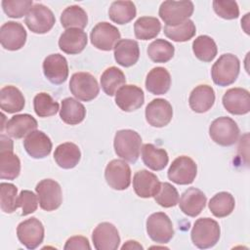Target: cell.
Here are the masks:
<instances>
[{
    "mask_svg": "<svg viewBox=\"0 0 250 250\" xmlns=\"http://www.w3.org/2000/svg\"><path fill=\"white\" fill-rule=\"evenodd\" d=\"M33 108L39 117H49L60 110V105L49 94L39 93L33 99Z\"/></svg>",
    "mask_w": 250,
    "mask_h": 250,
    "instance_id": "60d3db41",
    "label": "cell"
},
{
    "mask_svg": "<svg viewBox=\"0 0 250 250\" xmlns=\"http://www.w3.org/2000/svg\"><path fill=\"white\" fill-rule=\"evenodd\" d=\"M18 188L11 183L0 185V207L4 213H13L18 207Z\"/></svg>",
    "mask_w": 250,
    "mask_h": 250,
    "instance_id": "b9f144b4",
    "label": "cell"
},
{
    "mask_svg": "<svg viewBox=\"0 0 250 250\" xmlns=\"http://www.w3.org/2000/svg\"><path fill=\"white\" fill-rule=\"evenodd\" d=\"M85 116L86 109L80 102L73 98H65L62 101L60 117L64 123L69 125H76L81 123Z\"/></svg>",
    "mask_w": 250,
    "mask_h": 250,
    "instance_id": "4dcf8cb0",
    "label": "cell"
},
{
    "mask_svg": "<svg viewBox=\"0 0 250 250\" xmlns=\"http://www.w3.org/2000/svg\"><path fill=\"white\" fill-rule=\"evenodd\" d=\"M194 10L193 3L189 0L185 1H164L161 3L158 11L160 19L168 26L178 25L192 15Z\"/></svg>",
    "mask_w": 250,
    "mask_h": 250,
    "instance_id": "277c9868",
    "label": "cell"
},
{
    "mask_svg": "<svg viewBox=\"0 0 250 250\" xmlns=\"http://www.w3.org/2000/svg\"><path fill=\"white\" fill-rule=\"evenodd\" d=\"M239 133L236 122L228 116L216 118L209 127V135L212 141L222 146L234 145L239 138Z\"/></svg>",
    "mask_w": 250,
    "mask_h": 250,
    "instance_id": "5b68a950",
    "label": "cell"
},
{
    "mask_svg": "<svg viewBox=\"0 0 250 250\" xmlns=\"http://www.w3.org/2000/svg\"><path fill=\"white\" fill-rule=\"evenodd\" d=\"M104 179L107 185L116 190H124L131 184L130 166L121 159H113L105 167Z\"/></svg>",
    "mask_w": 250,
    "mask_h": 250,
    "instance_id": "4fadbf2b",
    "label": "cell"
},
{
    "mask_svg": "<svg viewBox=\"0 0 250 250\" xmlns=\"http://www.w3.org/2000/svg\"><path fill=\"white\" fill-rule=\"evenodd\" d=\"M154 200L158 205L164 208L174 207L179 202V193L177 188L170 183H161L160 189L154 196Z\"/></svg>",
    "mask_w": 250,
    "mask_h": 250,
    "instance_id": "7bdbcfd3",
    "label": "cell"
},
{
    "mask_svg": "<svg viewBox=\"0 0 250 250\" xmlns=\"http://www.w3.org/2000/svg\"><path fill=\"white\" fill-rule=\"evenodd\" d=\"M1 4L4 13L14 19H20L27 15L33 6L32 0H3Z\"/></svg>",
    "mask_w": 250,
    "mask_h": 250,
    "instance_id": "ee69618b",
    "label": "cell"
},
{
    "mask_svg": "<svg viewBox=\"0 0 250 250\" xmlns=\"http://www.w3.org/2000/svg\"><path fill=\"white\" fill-rule=\"evenodd\" d=\"M234 206V197L227 191L216 193L208 203L209 210L217 218H224L229 216L233 211Z\"/></svg>",
    "mask_w": 250,
    "mask_h": 250,
    "instance_id": "d590c367",
    "label": "cell"
},
{
    "mask_svg": "<svg viewBox=\"0 0 250 250\" xmlns=\"http://www.w3.org/2000/svg\"><path fill=\"white\" fill-rule=\"evenodd\" d=\"M197 174V165L188 156L177 157L168 169V178L177 185L191 184Z\"/></svg>",
    "mask_w": 250,
    "mask_h": 250,
    "instance_id": "7c38bea8",
    "label": "cell"
},
{
    "mask_svg": "<svg viewBox=\"0 0 250 250\" xmlns=\"http://www.w3.org/2000/svg\"><path fill=\"white\" fill-rule=\"evenodd\" d=\"M90 39L92 45L102 51H110L120 40L118 28L109 22L97 23L91 30Z\"/></svg>",
    "mask_w": 250,
    "mask_h": 250,
    "instance_id": "8fae6325",
    "label": "cell"
},
{
    "mask_svg": "<svg viewBox=\"0 0 250 250\" xmlns=\"http://www.w3.org/2000/svg\"><path fill=\"white\" fill-rule=\"evenodd\" d=\"M45 77L53 84L63 83L68 76V64L66 59L61 54L47 56L42 64Z\"/></svg>",
    "mask_w": 250,
    "mask_h": 250,
    "instance_id": "e0dca14e",
    "label": "cell"
},
{
    "mask_svg": "<svg viewBox=\"0 0 250 250\" xmlns=\"http://www.w3.org/2000/svg\"><path fill=\"white\" fill-rule=\"evenodd\" d=\"M25 100L22 93L15 86L8 85L0 91V107L8 113H16L23 109Z\"/></svg>",
    "mask_w": 250,
    "mask_h": 250,
    "instance_id": "f1b7e54d",
    "label": "cell"
},
{
    "mask_svg": "<svg viewBox=\"0 0 250 250\" xmlns=\"http://www.w3.org/2000/svg\"><path fill=\"white\" fill-rule=\"evenodd\" d=\"M161 183L153 173L147 170H140L133 178L135 193L142 198L154 197L160 189Z\"/></svg>",
    "mask_w": 250,
    "mask_h": 250,
    "instance_id": "ffe728a7",
    "label": "cell"
},
{
    "mask_svg": "<svg viewBox=\"0 0 250 250\" xmlns=\"http://www.w3.org/2000/svg\"><path fill=\"white\" fill-rule=\"evenodd\" d=\"M215 103V92L209 85H198L190 93L188 104L190 108L197 113L208 111Z\"/></svg>",
    "mask_w": 250,
    "mask_h": 250,
    "instance_id": "484cf974",
    "label": "cell"
},
{
    "mask_svg": "<svg viewBox=\"0 0 250 250\" xmlns=\"http://www.w3.org/2000/svg\"><path fill=\"white\" fill-rule=\"evenodd\" d=\"M17 236L27 249H35L43 242L44 226L37 218L31 217L18 225Z\"/></svg>",
    "mask_w": 250,
    "mask_h": 250,
    "instance_id": "30bf717a",
    "label": "cell"
},
{
    "mask_svg": "<svg viewBox=\"0 0 250 250\" xmlns=\"http://www.w3.org/2000/svg\"><path fill=\"white\" fill-rule=\"evenodd\" d=\"M61 23L65 28H79L86 27L88 22L87 13L78 5H71L65 8L61 15Z\"/></svg>",
    "mask_w": 250,
    "mask_h": 250,
    "instance_id": "836d02e7",
    "label": "cell"
},
{
    "mask_svg": "<svg viewBox=\"0 0 250 250\" xmlns=\"http://www.w3.org/2000/svg\"><path fill=\"white\" fill-rule=\"evenodd\" d=\"M65 250H71V249H91L89 240L85 236L76 235L68 238L65 242V245L63 247Z\"/></svg>",
    "mask_w": 250,
    "mask_h": 250,
    "instance_id": "7dc6e473",
    "label": "cell"
},
{
    "mask_svg": "<svg viewBox=\"0 0 250 250\" xmlns=\"http://www.w3.org/2000/svg\"><path fill=\"white\" fill-rule=\"evenodd\" d=\"M147 56L154 62H167L170 61L175 53L174 46L167 40L156 39L152 41L147 47Z\"/></svg>",
    "mask_w": 250,
    "mask_h": 250,
    "instance_id": "f35d334b",
    "label": "cell"
},
{
    "mask_svg": "<svg viewBox=\"0 0 250 250\" xmlns=\"http://www.w3.org/2000/svg\"><path fill=\"white\" fill-rule=\"evenodd\" d=\"M161 29V23L154 17H141L134 23V31L137 39L149 40L155 38Z\"/></svg>",
    "mask_w": 250,
    "mask_h": 250,
    "instance_id": "8d00e7d4",
    "label": "cell"
},
{
    "mask_svg": "<svg viewBox=\"0 0 250 250\" xmlns=\"http://www.w3.org/2000/svg\"><path fill=\"white\" fill-rule=\"evenodd\" d=\"M81 158L79 147L70 142L59 145L54 152V159L62 169L74 168Z\"/></svg>",
    "mask_w": 250,
    "mask_h": 250,
    "instance_id": "83f0119b",
    "label": "cell"
},
{
    "mask_svg": "<svg viewBox=\"0 0 250 250\" xmlns=\"http://www.w3.org/2000/svg\"><path fill=\"white\" fill-rule=\"evenodd\" d=\"M21 172V161L13 149H0V178L14 180Z\"/></svg>",
    "mask_w": 250,
    "mask_h": 250,
    "instance_id": "1f68e13d",
    "label": "cell"
},
{
    "mask_svg": "<svg viewBox=\"0 0 250 250\" xmlns=\"http://www.w3.org/2000/svg\"><path fill=\"white\" fill-rule=\"evenodd\" d=\"M121 249L122 250H124V249H143V246L135 240H128L122 245Z\"/></svg>",
    "mask_w": 250,
    "mask_h": 250,
    "instance_id": "681fc988",
    "label": "cell"
},
{
    "mask_svg": "<svg viewBox=\"0 0 250 250\" xmlns=\"http://www.w3.org/2000/svg\"><path fill=\"white\" fill-rule=\"evenodd\" d=\"M56 22L53 12L43 4H34L24 19V23L30 31L44 34L50 31Z\"/></svg>",
    "mask_w": 250,
    "mask_h": 250,
    "instance_id": "52a82bcc",
    "label": "cell"
},
{
    "mask_svg": "<svg viewBox=\"0 0 250 250\" xmlns=\"http://www.w3.org/2000/svg\"><path fill=\"white\" fill-rule=\"evenodd\" d=\"M92 240L97 250H116L120 244L117 229L108 222H103L95 228Z\"/></svg>",
    "mask_w": 250,
    "mask_h": 250,
    "instance_id": "5bb4252c",
    "label": "cell"
},
{
    "mask_svg": "<svg viewBox=\"0 0 250 250\" xmlns=\"http://www.w3.org/2000/svg\"><path fill=\"white\" fill-rule=\"evenodd\" d=\"M0 140H1V149H13V142L10 138L2 134L0 136Z\"/></svg>",
    "mask_w": 250,
    "mask_h": 250,
    "instance_id": "c3c4849f",
    "label": "cell"
},
{
    "mask_svg": "<svg viewBox=\"0 0 250 250\" xmlns=\"http://www.w3.org/2000/svg\"><path fill=\"white\" fill-rule=\"evenodd\" d=\"M221 229L217 221L205 217L197 219L192 227L190 237L192 243L199 249L211 248L220 239Z\"/></svg>",
    "mask_w": 250,
    "mask_h": 250,
    "instance_id": "7a4b0ae2",
    "label": "cell"
},
{
    "mask_svg": "<svg viewBox=\"0 0 250 250\" xmlns=\"http://www.w3.org/2000/svg\"><path fill=\"white\" fill-rule=\"evenodd\" d=\"M40 208L45 211H55L62 202V188L58 182L52 179H44L40 181L36 187Z\"/></svg>",
    "mask_w": 250,
    "mask_h": 250,
    "instance_id": "ba28073f",
    "label": "cell"
},
{
    "mask_svg": "<svg viewBox=\"0 0 250 250\" xmlns=\"http://www.w3.org/2000/svg\"><path fill=\"white\" fill-rule=\"evenodd\" d=\"M240 70V62L238 58L232 54L222 55L211 68L212 80L216 85L221 87L232 84Z\"/></svg>",
    "mask_w": 250,
    "mask_h": 250,
    "instance_id": "3957f363",
    "label": "cell"
},
{
    "mask_svg": "<svg viewBox=\"0 0 250 250\" xmlns=\"http://www.w3.org/2000/svg\"><path fill=\"white\" fill-rule=\"evenodd\" d=\"M37 126L38 123L32 115L27 113L16 114L7 121L6 133L12 138L21 139L35 131Z\"/></svg>",
    "mask_w": 250,
    "mask_h": 250,
    "instance_id": "cb8c5ba5",
    "label": "cell"
},
{
    "mask_svg": "<svg viewBox=\"0 0 250 250\" xmlns=\"http://www.w3.org/2000/svg\"><path fill=\"white\" fill-rule=\"evenodd\" d=\"M215 13L225 20H234L239 16V8L235 1L215 0L213 1Z\"/></svg>",
    "mask_w": 250,
    "mask_h": 250,
    "instance_id": "f6af8a7d",
    "label": "cell"
},
{
    "mask_svg": "<svg viewBox=\"0 0 250 250\" xmlns=\"http://www.w3.org/2000/svg\"><path fill=\"white\" fill-rule=\"evenodd\" d=\"M192 51L195 57L205 62L213 61L218 53L214 39L208 35H199L192 42Z\"/></svg>",
    "mask_w": 250,
    "mask_h": 250,
    "instance_id": "74e56055",
    "label": "cell"
},
{
    "mask_svg": "<svg viewBox=\"0 0 250 250\" xmlns=\"http://www.w3.org/2000/svg\"><path fill=\"white\" fill-rule=\"evenodd\" d=\"M26 36L23 25L17 21H7L0 28L1 45L9 51H17L22 48L25 44Z\"/></svg>",
    "mask_w": 250,
    "mask_h": 250,
    "instance_id": "9a60e30c",
    "label": "cell"
},
{
    "mask_svg": "<svg viewBox=\"0 0 250 250\" xmlns=\"http://www.w3.org/2000/svg\"><path fill=\"white\" fill-rule=\"evenodd\" d=\"M224 107L231 114L242 115L250 111V94L243 88L229 89L222 99Z\"/></svg>",
    "mask_w": 250,
    "mask_h": 250,
    "instance_id": "ac0fdd59",
    "label": "cell"
},
{
    "mask_svg": "<svg viewBox=\"0 0 250 250\" xmlns=\"http://www.w3.org/2000/svg\"><path fill=\"white\" fill-rule=\"evenodd\" d=\"M69 90L78 100L90 102L97 98L100 93V86L97 79L89 72H75L70 77Z\"/></svg>",
    "mask_w": 250,
    "mask_h": 250,
    "instance_id": "8992f818",
    "label": "cell"
},
{
    "mask_svg": "<svg viewBox=\"0 0 250 250\" xmlns=\"http://www.w3.org/2000/svg\"><path fill=\"white\" fill-rule=\"evenodd\" d=\"M23 146L31 157L40 159L50 154L53 145L50 138L44 132L35 130L24 138Z\"/></svg>",
    "mask_w": 250,
    "mask_h": 250,
    "instance_id": "7402d4cb",
    "label": "cell"
},
{
    "mask_svg": "<svg viewBox=\"0 0 250 250\" xmlns=\"http://www.w3.org/2000/svg\"><path fill=\"white\" fill-rule=\"evenodd\" d=\"M126 83L125 74L116 66L106 68L101 76V86L107 96H114Z\"/></svg>",
    "mask_w": 250,
    "mask_h": 250,
    "instance_id": "e575fe53",
    "label": "cell"
},
{
    "mask_svg": "<svg viewBox=\"0 0 250 250\" xmlns=\"http://www.w3.org/2000/svg\"><path fill=\"white\" fill-rule=\"evenodd\" d=\"M142 159L149 169L161 171L168 164L169 156L165 149L159 148L152 144H145L142 146Z\"/></svg>",
    "mask_w": 250,
    "mask_h": 250,
    "instance_id": "f546056e",
    "label": "cell"
},
{
    "mask_svg": "<svg viewBox=\"0 0 250 250\" xmlns=\"http://www.w3.org/2000/svg\"><path fill=\"white\" fill-rule=\"evenodd\" d=\"M146 232L156 243H167L174 235V229L170 218L163 212H156L146 219Z\"/></svg>",
    "mask_w": 250,
    "mask_h": 250,
    "instance_id": "9c48e42d",
    "label": "cell"
},
{
    "mask_svg": "<svg viewBox=\"0 0 250 250\" xmlns=\"http://www.w3.org/2000/svg\"><path fill=\"white\" fill-rule=\"evenodd\" d=\"M145 102L144 91L136 85H123L115 94V104L123 111L139 109Z\"/></svg>",
    "mask_w": 250,
    "mask_h": 250,
    "instance_id": "d6986e66",
    "label": "cell"
},
{
    "mask_svg": "<svg viewBox=\"0 0 250 250\" xmlns=\"http://www.w3.org/2000/svg\"><path fill=\"white\" fill-rule=\"evenodd\" d=\"M113 146L117 156L130 163H135L140 156L142 138L136 131L119 130L114 136Z\"/></svg>",
    "mask_w": 250,
    "mask_h": 250,
    "instance_id": "6da1fadb",
    "label": "cell"
},
{
    "mask_svg": "<svg viewBox=\"0 0 250 250\" xmlns=\"http://www.w3.org/2000/svg\"><path fill=\"white\" fill-rule=\"evenodd\" d=\"M137 14L136 6L132 1H114L108 9L109 19L118 24L131 21Z\"/></svg>",
    "mask_w": 250,
    "mask_h": 250,
    "instance_id": "d6a6232c",
    "label": "cell"
},
{
    "mask_svg": "<svg viewBox=\"0 0 250 250\" xmlns=\"http://www.w3.org/2000/svg\"><path fill=\"white\" fill-rule=\"evenodd\" d=\"M38 203L37 195L31 190L23 189L18 196V207H21L22 210L21 214V216H26L35 212L38 207Z\"/></svg>",
    "mask_w": 250,
    "mask_h": 250,
    "instance_id": "bcb514c9",
    "label": "cell"
},
{
    "mask_svg": "<svg viewBox=\"0 0 250 250\" xmlns=\"http://www.w3.org/2000/svg\"><path fill=\"white\" fill-rule=\"evenodd\" d=\"M196 32L195 24L191 20H187L186 21L175 25V26H164V34L171 40L175 42H186L191 39Z\"/></svg>",
    "mask_w": 250,
    "mask_h": 250,
    "instance_id": "ab89813d",
    "label": "cell"
},
{
    "mask_svg": "<svg viewBox=\"0 0 250 250\" xmlns=\"http://www.w3.org/2000/svg\"><path fill=\"white\" fill-rule=\"evenodd\" d=\"M114 59L118 64L124 67L134 65L140 58V48L137 41L132 39H120L114 46Z\"/></svg>",
    "mask_w": 250,
    "mask_h": 250,
    "instance_id": "d4e9b609",
    "label": "cell"
},
{
    "mask_svg": "<svg viewBox=\"0 0 250 250\" xmlns=\"http://www.w3.org/2000/svg\"><path fill=\"white\" fill-rule=\"evenodd\" d=\"M171 86V75L165 67L156 66L146 75V88L153 95H164Z\"/></svg>",
    "mask_w": 250,
    "mask_h": 250,
    "instance_id": "4316f807",
    "label": "cell"
},
{
    "mask_svg": "<svg viewBox=\"0 0 250 250\" xmlns=\"http://www.w3.org/2000/svg\"><path fill=\"white\" fill-rule=\"evenodd\" d=\"M172 117V105L165 99H154L146 107V122L152 127H164L170 123Z\"/></svg>",
    "mask_w": 250,
    "mask_h": 250,
    "instance_id": "2e32d148",
    "label": "cell"
},
{
    "mask_svg": "<svg viewBox=\"0 0 250 250\" xmlns=\"http://www.w3.org/2000/svg\"><path fill=\"white\" fill-rule=\"evenodd\" d=\"M88 42V37L83 29L68 28L65 29L59 38L60 49L68 55L81 53Z\"/></svg>",
    "mask_w": 250,
    "mask_h": 250,
    "instance_id": "603a6c76",
    "label": "cell"
},
{
    "mask_svg": "<svg viewBox=\"0 0 250 250\" xmlns=\"http://www.w3.org/2000/svg\"><path fill=\"white\" fill-rule=\"evenodd\" d=\"M206 195L196 188H189L185 190L179 200L181 211L188 217L198 216L206 205Z\"/></svg>",
    "mask_w": 250,
    "mask_h": 250,
    "instance_id": "44dd1931",
    "label": "cell"
}]
</instances>
